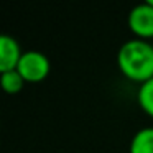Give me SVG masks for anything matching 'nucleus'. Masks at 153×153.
Segmentation results:
<instances>
[{"label":"nucleus","mask_w":153,"mask_h":153,"mask_svg":"<svg viewBox=\"0 0 153 153\" xmlns=\"http://www.w3.org/2000/svg\"><path fill=\"white\" fill-rule=\"evenodd\" d=\"M117 64L127 79L146 82L153 77V45L142 38L125 41L117 53Z\"/></svg>","instance_id":"obj_1"},{"label":"nucleus","mask_w":153,"mask_h":153,"mask_svg":"<svg viewBox=\"0 0 153 153\" xmlns=\"http://www.w3.org/2000/svg\"><path fill=\"white\" fill-rule=\"evenodd\" d=\"M51 64L50 59L41 51H25L20 58V63L17 66V71L22 74L25 82H41L50 74Z\"/></svg>","instance_id":"obj_2"},{"label":"nucleus","mask_w":153,"mask_h":153,"mask_svg":"<svg viewBox=\"0 0 153 153\" xmlns=\"http://www.w3.org/2000/svg\"><path fill=\"white\" fill-rule=\"evenodd\" d=\"M127 22H128V28L138 38H142V40L152 38L153 36V5L150 2H143V4L135 5L130 10Z\"/></svg>","instance_id":"obj_3"},{"label":"nucleus","mask_w":153,"mask_h":153,"mask_svg":"<svg viewBox=\"0 0 153 153\" xmlns=\"http://www.w3.org/2000/svg\"><path fill=\"white\" fill-rule=\"evenodd\" d=\"M18 41L10 35H0V73L17 69L22 58Z\"/></svg>","instance_id":"obj_4"},{"label":"nucleus","mask_w":153,"mask_h":153,"mask_svg":"<svg viewBox=\"0 0 153 153\" xmlns=\"http://www.w3.org/2000/svg\"><path fill=\"white\" fill-rule=\"evenodd\" d=\"M130 153H153V127H143L130 142Z\"/></svg>","instance_id":"obj_5"},{"label":"nucleus","mask_w":153,"mask_h":153,"mask_svg":"<svg viewBox=\"0 0 153 153\" xmlns=\"http://www.w3.org/2000/svg\"><path fill=\"white\" fill-rule=\"evenodd\" d=\"M0 81H2V87H4V91L7 94H17V92H20L25 86V79L22 77V74L18 73L17 69L2 73Z\"/></svg>","instance_id":"obj_6"},{"label":"nucleus","mask_w":153,"mask_h":153,"mask_svg":"<svg viewBox=\"0 0 153 153\" xmlns=\"http://www.w3.org/2000/svg\"><path fill=\"white\" fill-rule=\"evenodd\" d=\"M137 100H138V105L142 107V110H145L148 115L153 117V77L146 82L140 84Z\"/></svg>","instance_id":"obj_7"},{"label":"nucleus","mask_w":153,"mask_h":153,"mask_svg":"<svg viewBox=\"0 0 153 153\" xmlns=\"http://www.w3.org/2000/svg\"><path fill=\"white\" fill-rule=\"evenodd\" d=\"M146 2H150V4H152V5H153V0H146Z\"/></svg>","instance_id":"obj_8"}]
</instances>
